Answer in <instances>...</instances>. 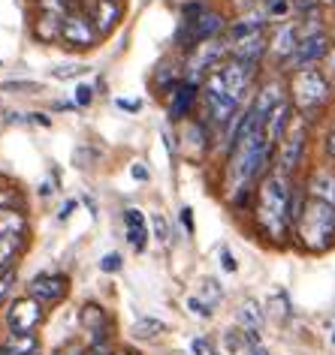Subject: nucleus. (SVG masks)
I'll return each mask as SVG.
<instances>
[{"instance_id": "b1692460", "label": "nucleus", "mask_w": 335, "mask_h": 355, "mask_svg": "<svg viewBox=\"0 0 335 355\" xmlns=\"http://www.w3.org/2000/svg\"><path fill=\"white\" fill-rule=\"evenodd\" d=\"M33 352H37V337L33 334H10V340L0 349V355H33Z\"/></svg>"}, {"instance_id": "603ef678", "label": "nucleus", "mask_w": 335, "mask_h": 355, "mask_svg": "<svg viewBox=\"0 0 335 355\" xmlns=\"http://www.w3.org/2000/svg\"><path fill=\"white\" fill-rule=\"evenodd\" d=\"M266 3H275V0H266Z\"/></svg>"}, {"instance_id": "c85d7f7f", "label": "nucleus", "mask_w": 335, "mask_h": 355, "mask_svg": "<svg viewBox=\"0 0 335 355\" xmlns=\"http://www.w3.org/2000/svg\"><path fill=\"white\" fill-rule=\"evenodd\" d=\"M220 298H224V289L218 286V280H202V301L215 307Z\"/></svg>"}, {"instance_id": "4be33fe9", "label": "nucleus", "mask_w": 335, "mask_h": 355, "mask_svg": "<svg viewBox=\"0 0 335 355\" xmlns=\"http://www.w3.org/2000/svg\"><path fill=\"white\" fill-rule=\"evenodd\" d=\"M94 19H97V33H109L121 19V6L115 3V0H97Z\"/></svg>"}, {"instance_id": "ea45409f", "label": "nucleus", "mask_w": 335, "mask_h": 355, "mask_svg": "<svg viewBox=\"0 0 335 355\" xmlns=\"http://www.w3.org/2000/svg\"><path fill=\"white\" fill-rule=\"evenodd\" d=\"M130 175H133L136 181H148V178H152V175H148V168H145L142 163H133V166H130Z\"/></svg>"}, {"instance_id": "2f4dec72", "label": "nucleus", "mask_w": 335, "mask_h": 355, "mask_svg": "<svg viewBox=\"0 0 335 355\" xmlns=\"http://www.w3.org/2000/svg\"><path fill=\"white\" fill-rule=\"evenodd\" d=\"M82 73H88L85 64H67V67H55V69H51V76H55V78H76Z\"/></svg>"}, {"instance_id": "864d4df0", "label": "nucleus", "mask_w": 335, "mask_h": 355, "mask_svg": "<svg viewBox=\"0 0 335 355\" xmlns=\"http://www.w3.org/2000/svg\"><path fill=\"white\" fill-rule=\"evenodd\" d=\"M332 343H335V334H332Z\"/></svg>"}, {"instance_id": "393cba45", "label": "nucleus", "mask_w": 335, "mask_h": 355, "mask_svg": "<svg viewBox=\"0 0 335 355\" xmlns=\"http://www.w3.org/2000/svg\"><path fill=\"white\" fill-rule=\"evenodd\" d=\"M163 331H166V325L161 319H136L133 328H130V334H133L136 340H154V337Z\"/></svg>"}, {"instance_id": "49530a36", "label": "nucleus", "mask_w": 335, "mask_h": 355, "mask_svg": "<svg viewBox=\"0 0 335 355\" xmlns=\"http://www.w3.org/2000/svg\"><path fill=\"white\" fill-rule=\"evenodd\" d=\"M112 349H109V343H100V346H91L88 349V355H109Z\"/></svg>"}, {"instance_id": "f3484780", "label": "nucleus", "mask_w": 335, "mask_h": 355, "mask_svg": "<svg viewBox=\"0 0 335 355\" xmlns=\"http://www.w3.org/2000/svg\"><path fill=\"white\" fill-rule=\"evenodd\" d=\"M308 196L335 205V172H329V168H317L311 175V181H308Z\"/></svg>"}, {"instance_id": "a211bd4d", "label": "nucleus", "mask_w": 335, "mask_h": 355, "mask_svg": "<svg viewBox=\"0 0 335 355\" xmlns=\"http://www.w3.org/2000/svg\"><path fill=\"white\" fill-rule=\"evenodd\" d=\"M236 319H239L242 331H263V325H266V310L254 298H245L239 310H236Z\"/></svg>"}, {"instance_id": "f257e3e1", "label": "nucleus", "mask_w": 335, "mask_h": 355, "mask_svg": "<svg viewBox=\"0 0 335 355\" xmlns=\"http://www.w3.org/2000/svg\"><path fill=\"white\" fill-rule=\"evenodd\" d=\"M257 220L269 238H284L287 226L293 223V193H290V175L275 168L263 178L260 199H257Z\"/></svg>"}, {"instance_id": "423d86ee", "label": "nucleus", "mask_w": 335, "mask_h": 355, "mask_svg": "<svg viewBox=\"0 0 335 355\" xmlns=\"http://www.w3.org/2000/svg\"><path fill=\"white\" fill-rule=\"evenodd\" d=\"M326 55H329V40L317 31V33H305V37L299 40L293 58H290L287 64H290V69H308L311 64H317V60H323Z\"/></svg>"}, {"instance_id": "c03bdc74", "label": "nucleus", "mask_w": 335, "mask_h": 355, "mask_svg": "<svg viewBox=\"0 0 335 355\" xmlns=\"http://www.w3.org/2000/svg\"><path fill=\"white\" fill-rule=\"evenodd\" d=\"M293 3L299 6V10H302V12H311L314 10V6L317 3H320V0H293Z\"/></svg>"}, {"instance_id": "a878e982", "label": "nucleus", "mask_w": 335, "mask_h": 355, "mask_svg": "<svg viewBox=\"0 0 335 355\" xmlns=\"http://www.w3.org/2000/svg\"><path fill=\"white\" fill-rule=\"evenodd\" d=\"M22 238H24V235H19V238H0V271H10L13 259L19 256Z\"/></svg>"}, {"instance_id": "1a4fd4ad", "label": "nucleus", "mask_w": 335, "mask_h": 355, "mask_svg": "<svg viewBox=\"0 0 335 355\" xmlns=\"http://www.w3.org/2000/svg\"><path fill=\"white\" fill-rule=\"evenodd\" d=\"M94 24L91 19H88L85 12H79L73 10L64 19V28H60V40L70 42V46H76V49H88V46H94Z\"/></svg>"}, {"instance_id": "39448f33", "label": "nucleus", "mask_w": 335, "mask_h": 355, "mask_svg": "<svg viewBox=\"0 0 335 355\" xmlns=\"http://www.w3.org/2000/svg\"><path fill=\"white\" fill-rule=\"evenodd\" d=\"M42 322V301H37L33 295L19 298L10 307V316H6V325H10L13 334H33V328Z\"/></svg>"}, {"instance_id": "ddd939ff", "label": "nucleus", "mask_w": 335, "mask_h": 355, "mask_svg": "<svg viewBox=\"0 0 335 355\" xmlns=\"http://www.w3.org/2000/svg\"><path fill=\"white\" fill-rule=\"evenodd\" d=\"M224 46H220L218 40H209V42H199L197 51H193V58H190V82H197V76L199 73H206L209 67H215L220 58H224Z\"/></svg>"}, {"instance_id": "7ed1b4c3", "label": "nucleus", "mask_w": 335, "mask_h": 355, "mask_svg": "<svg viewBox=\"0 0 335 355\" xmlns=\"http://www.w3.org/2000/svg\"><path fill=\"white\" fill-rule=\"evenodd\" d=\"M290 91H293V103L302 114H314L326 100H329V82H326L323 73H317L314 67L296 69Z\"/></svg>"}, {"instance_id": "dca6fc26", "label": "nucleus", "mask_w": 335, "mask_h": 355, "mask_svg": "<svg viewBox=\"0 0 335 355\" xmlns=\"http://www.w3.org/2000/svg\"><path fill=\"white\" fill-rule=\"evenodd\" d=\"M124 226H127V241L136 253L145 250L148 244V223H145V214L139 208H127L124 211Z\"/></svg>"}, {"instance_id": "5fc2aeb1", "label": "nucleus", "mask_w": 335, "mask_h": 355, "mask_svg": "<svg viewBox=\"0 0 335 355\" xmlns=\"http://www.w3.org/2000/svg\"><path fill=\"white\" fill-rule=\"evenodd\" d=\"M0 67H3V60H0Z\"/></svg>"}, {"instance_id": "cd10ccee", "label": "nucleus", "mask_w": 335, "mask_h": 355, "mask_svg": "<svg viewBox=\"0 0 335 355\" xmlns=\"http://www.w3.org/2000/svg\"><path fill=\"white\" fill-rule=\"evenodd\" d=\"M266 307H269V313L272 316H278V319H287L290 316V298H287V292H272L269 301H266Z\"/></svg>"}, {"instance_id": "9b49d317", "label": "nucleus", "mask_w": 335, "mask_h": 355, "mask_svg": "<svg viewBox=\"0 0 335 355\" xmlns=\"http://www.w3.org/2000/svg\"><path fill=\"white\" fill-rule=\"evenodd\" d=\"M28 292L42 304H51V301L67 295V277H60V274H37L28 283Z\"/></svg>"}, {"instance_id": "37998d69", "label": "nucleus", "mask_w": 335, "mask_h": 355, "mask_svg": "<svg viewBox=\"0 0 335 355\" xmlns=\"http://www.w3.org/2000/svg\"><path fill=\"white\" fill-rule=\"evenodd\" d=\"M181 223L188 229V235H193V211L190 208H181Z\"/></svg>"}, {"instance_id": "4468645a", "label": "nucleus", "mask_w": 335, "mask_h": 355, "mask_svg": "<svg viewBox=\"0 0 335 355\" xmlns=\"http://www.w3.org/2000/svg\"><path fill=\"white\" fill-rule=\"evenodd\" d=\"M269 49V42H266V33H251V37H242V40H236L230 51H233V60H245V64H257V60L263 58V51Z\"/></svg>"}, {"instance_id": "f704fd0d", "label": "nucleus", "mask_w": 335, "mask_h": 355, "mask_svg": "<svg viewBox=\"0 0 335 355\" xmlns=\"http://www.w3.org/2000/svg\"><path fill=\"white\" fill-rule=\"evenodd\" d=\"M188 307H190V313H193V316H202V319H209V316H211V304H206V301L197 298V295H190V298H188Z\"/></svg>"}, {"instance_id": "5701e85b", "label": "nucleus", "mask_w": 335, "mask_h": 355, "mask_svg": "<svg viewBox=\"0 0 335 355\" xmlns=\"http://www.w3.org/2000/svg\"><path fill=\"white\" fill-rule=\"evenodd\" d=\"M24 232H28V223H24L22 211H15V208L0 211V238H19Z\"/></svg>"}, {"instance_id": "2eb2a0df", "label": "nucleus", "mask_w": 335, "mask_h": 355, "mask_svg": "<svg viewBox=\"0 0 335 355\" xmlns=\"http://www.w3.org/2000/svg\"><path fill=\"white\" fill-rule=\"evenodd\" d=\"M193 100H197V82H179L170 91V118H184V114L190 112V105H193Z\"/></svg>"}, {"instance_id": "9d476101", "label": "nucleus", "mask_w": 335, "mask_h": 355, "mask_svg": "<svg viewBox=\"0 0 335 355\" xmlns=\"http://www.w3.org/2000/svg\"><path fill=\"white\" fill-rule=\"evenodd\" d=\"M278 148H281V154H278L281 163H278V168H281V172H284V175H290V172H293V168H296L299 163H302V150H305V130L296 123V127L290 130L284 139H281V145H278Z\"/></svg>"}, {"instance_id": "6e6552de", "label": "nucleus", "mask_w": 335, "mask_h": 355, "mask_svg": "<svg viewBox=\"0 0 335 355\" xmlns=\"http://www.w3.org/2000/svg\"><path fill=\"white\" fill-rule=\"evenodd\" d=\"M220 78H224L227 91H230L236 100L242 103V96L251 91L254 76H257V64H245V60H230L224 69H218Z\"/></svg>"}, {"instance_id": "79ce46f5", "label": "nucleus", "mask_w": 335, "mask_h": 355, "mask_svg": "<svg viewBox=\"0 0 335 355\" xmlns=\"http://www.w3.org/2000/svg\"><path fill=\"white\" fill-rule=\"evenodd\" d=\"M73 211H76V199H70V202H64V208H60V214H58V220L64 223V220H70L73 217Z\"/></svg>"}, {"instance_id": "f8f14e48", "label": "nucleus", "mask_w": 335, "mask_h": 355, "mask_svg": "<svg viewBox=\"0 0 335 355\" xmlns=\"http://www.w3.org/2000/svg\"><path fill=\"white\" fill-rule=\"evenodd\" d=\"M82 325L85 331L91 334V346H100V343H109L106 337H109V316L103 313L100 304H85L82 307Z\"/></svg>"}, {"instance_id": "58836bf2", "label": "nucleus", "mask_w": 335, "mask_h": 355, "mask_svg": "<svg viewBox=\"0 0 335 355\" xmlns=\"http://www.w3.org/2000/svg\"><path fill=\"white\" fill-rule=\"evenodd\" d=\"M190 349L197 352V355H215V352H211V343L206 340V337H197V340L190 343Z\"/></svg>"}, {"instance_id": "7c9ffc66", "label": "nucleus", "mask_w": 335, "mask_h": 355, "mask_svg": "<svg viewBox=\"0 0 335 355\" xmlns=\"http://www.w3.org/2000/svg\"><path fill=\"white\" fill-rule=\"evenodd\" d=\"M152 229H154V238L161 244H166L170 241V223H166V217L157 211V214H152Z\"/></svg>"}, {"instance_id": "4c0bfd02", "label": "nucleus", "mask_w": 335, "mask_h": 355, "mask_svg": "<svg viewBox=\"0 0 335 355\" xmlns=\"http://www.w3.org/2000/svg\"><path fill=\"white\" fill-rule=\"evenodd\" d=\"M220 265H224V271H236L239 265H236V259H233V253H230V247H220Z\"/></svg>"}, {"instance_id": "473e14b6", "label": "nucleus", "mask_w": 335, "mask_h": 355, "mask_svg": "<svg viewBox=\"0 0 335 355\" xmlns=\"http://www.w3.org/2000/svg\"><path fill=\"white\" fill-rule=\"evenodd\" d=\"M0 91H15V94H33V91H42L37 82H6L0 85Z\"/></svg>"}, {"instance_id": "6ab92c4d", "label": "nucleus", "mask_w": 335, "mask_h": 355, "mask_svg": "<svg viewBox=\"0 0 335 355\" xmlns=\"http://www.w3.org/2000/svg\"><path fill=\"white\" fill-rule=\"evenodd\" d=\"M299 40H302V37H299L296 24H284V28L275 33V40L269 42V49L275 51L278 60H290V58H293V51H296V46H299Z\"/></svg>"}, {"instance_id": "f03ea898", "label": "nucleus", "mask_w": 335, "mask_h": 355, "mask_svg": "<svg viewBox=\"0 0 335 355\" xmlns=\"http://www.w3.org/2000/svg\"><path fill=\"white\" fill-rule=\"evenodd\" d=\"M296 235L308 250H326L335 241V205L308 196L296 217Z\"/></svg>"}, {"instance_id": "a18cd8bd", "label": "nucleus", "mask_w": 335, "mask_h": 355, "mask_svg": "<svg viewBox=\"0 0 335 355\" xmlns=\"http://www.w3.org/2000/svg\"><path fill=\"white\" fill-rule=\"evenodd\" d=\"M118 109H127V112H136L139 109V100H115Z\"/></svg>"}, {"instance_id": "09e8293b", "label": "nucleus", "mask_w": 335, "mask_h": 355, "mask_svg": "<svg viewBox=\"0 0 335 355\" xmlns=\"http://www.w3.org/2000/svg\"><path fill=\"white\" fill-rule=\"evenodd\" d=\"M31 121H33V123H40V127H49V118H46V114H40V112H37V114H31Z\"/></svg>"}, {"instance_id": "c9c22d12", "label": "nucleus", "mask_w": 335, "mask_h": 355, "mask_svg": "<svg viewBox=\"0 0 335 355\" xmlns=\"http://www.w3.org/2000/svg\"><path fill=\"white\" fill-rule=\"evenodd\" d=\"M13 283H15V271H3L0 274V304H3L6 298H10V292H13Z\"/></svg>"}, {"instance_id": "3c124183", "label": "nucleus", "mask_w": 335, "mask_h": 355, "mask_svg": "<svg viewBox=\"0 0 335 355\" xmlns=\"http://www.w3.org/2000/svg\"><path fill=\"white\" fill-rule=\"evenodd\" d=\"M64 355H82V352H79V349H67Z\"/></svg>"}, {"instance_id": "e433bc0d", "label": "nucleus", "mask_w": 335, "mask_h": 355, "mask_svg": "<svg viewBox=\"0 0 335 355\" xmlns=\"http://www.w3.org/2000/svg\"><path fill=\"white\" fill-rule=\"evenodd\" d=\"M94 103V87L91 85H79L76 87V105H91Z\"/></svg>"}, {"instance_id": "412c9836", "label": "nucleus", "mask_w": 335, "mask_h": 355, "mask_svg": "<svg viewBox=\"0 0 335 355\" xmlns=\"http://www.w3.org/2000/svg\"><path fill=\"white\" fill-rule=\"evenodd\" d=\"M281 103H284V96H281V87H278V85H266V87H263V91L257 94V100H254V105H251V109L257 112L263 121H266L269 114L275 112Z\"/></svg>"}, {"instance_id": "8fccbe9b", "label": "nucleus", "mask_w": 335, "mask_h": 355, "mask_svg": "<svg viewBox=\"0 0 335 355\" xmlns=\"http://www.w3.org/2000/svg\"><path fill=\"white\" fill-rule=\"evenodd\" d=\"M326 148H329V157L335 159V130H332V136H329V141H326Z\"/></svg>"}, {"instance_id": "de8ad7c7", "label": "nucleus", "mask_w": 335, "mask_h": 355, "mask_svg": "<svg viewBox=\"0 0 335 355\" xmlns=\"http://www.w3.org/2000/svg\"><path fill=\"white\" fill-rule=\"evenodd\" d=\"M245 355H269V352H266V346H263V343H257V346H248Z\"/></svg>"}, {"instance_id": "20e7f679", "label": "nucleus", "mask_w": 335, "mask_h": 355, "mask_svg": "<svg viewBox=\"0 0 335 355\" xmlns=\"http://www.w3.org/2000/svg\"><path fill=\"white\" fill-rule=\"evenodd\" d=\"M202 96H206V112L209 118L215 123H233L236 118H239V100L227 91L224 78H220V73H211L206 78V85H202Z\"/></svg>"}, {"instance_id": "aec40b11", "label": "nucleus", "mask_w": 335, "mask_h": 355, "mask_svg": "<svg viewBox=\"0 0 335 355\" xmlns=\"http://www.w3.org/2000/svg\"><path fill=\"white\" fill-rule=\"evenodd\" d=\"M287 127H290V105L281 103L275 112L266 118V139L272 145H281V139L287 136Z\"/></svg>"}, {"instance_id": "c756f323", "label": "nucleus", "mask_w": 335, "mask_h": 355, "mask_svg": "<svg viewBox=\"0 0 335 355\" xmlns=\"http://www.w3.org/2000/svg\"><path fill=\"white\" fill-rule=\"evenodd\" d=\"M224 346H227V352H230V355L245 349V331H239V328H230V331L224 334Z\"/></svg>"}, {"instance_id": "0eeeda50", "label": "nucleus", "mask_w": 335, "mask_h": 355, "mask_svg": "<svg viewBox=\"0 0 335 355\" xmlns=\"http://www.w3.org/2000/svg\"><path fill=\"white\" fill-rule=\"evenodd\" d=\"M224 31V19L218 12H209L202 10L197 19H184V37H188V46H199V42H209L215 40L218 33Z\"/></svg>"}, {"instance_id": "a19ab883", "label": "nucleus", "mask_w": 335, "mask_h": 355, "mask_svg": "<svg viewBox=\"0 0 335 355\" xmlns=\"http://www.w3.org/2000/svg\"><path fill=\"white\" fill-rule=\"evenodd\" d=\"M290 3L287 0H275V3H269V15H287Z\"/></svg>"}, {"instance_id": "bb28decb", "label": "nucleus", "mask_w": 335, "mask_h": 355, "mask_svg": "<svg viewBox=\"0 0 335 355\" xmlns=\"http://www.w3.org/2000/svg\"><path fill=\"white\" fill-rule=\"evenodd\" d=\"M263 31V19H242L230 28V40H242V37H251V33H260Z\"/></svg>"}, {"instance_id": "72a5a7b5", "label": "nucleus", "mask_w": 335, "mask_h": 355, "mask_svg": "<svg viewBox=\"0 0 335 355\" xmlns=\"http://www.w3.org/2000/svg\"><path fill=\"white\" fill-rule=\"evenodd\" d=\"M121 253H106L103 259H100V271H106V274H115V271H121Z\"/></svg>"}]
</instances>
